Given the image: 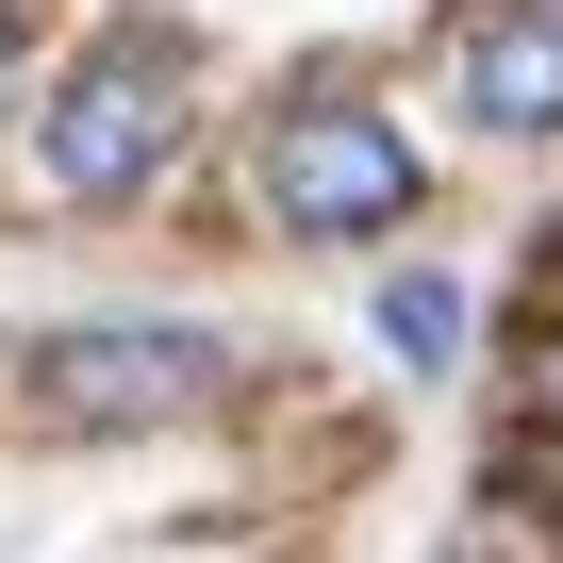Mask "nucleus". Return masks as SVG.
<instances>
[{"instance_id": "1", "label": "nucleus", "mask_w": 563, "mask_h": 563, "mask_svg": "<svg viewBox=\"0 0 563 563\" xmlns=\"http://www.w3.org/2000/svg\"><path fill=\"white\" fill-rule=\"evenodd\" d=\"M183 84H199L183 34H150V18L100 34V51L51 84V117H34V183H51V199H133V183L183 150Z\"/></svg>"}, {"instance_id": "2", "label": "nucleus", "mask_w": 563, "mask_h": 563, "mask_svg": "<svg viewBox=\"0 0 563 563\" xmlns=\"http://www.w3.org/2000/svg\"><path fill=\"white\" fill-rule=\"evenodd\" d=\"M18 398H34L51 431H166V415H216V398H232V349H216L199 316H84V332L34 349Z\"/></svg>"}, {"instance_id": "3", "label": "nucleus", "mask_w": 563, "mask_h": 563, "mask_svg": "<svg viewBox=\"0 0 563 563\" xmlns=\"http://www.w3.org/2000/svg\"><path fill=\"white\" fill-rule=\"evenodd\" d=\"M249 183H265L282 232L349 249V232H398V216H415V133H398L382 100H282L265 150H249Z\"/></svg>"}, {"instance_id": "4", "label": "nucleus", "mask_w": 563, "mask_h": 563, "mask_svg": "<svg viewBox=\"0 0 563 563\" xmlns=\"http://www.w3.org/2000/svg\"><path fill=\"white\" fill-rule=\"evenodd\" d=\"M448 84H464L481 133H563V0H464Z\"/></svg>"}, {"instance_id": "5", "label": "nucleus", "mask_w": 563, "mask_h": 563, "mask_svg": "<svg viewBox=\"0 0 563 563\" xmlns=\"http://www.w3.org/2000/svg\"><path fill=\"white\" fill-rule=\"evenodd\" d=\"M382 349H398V365H448V349H464V282H431V265L382 282Z\"/></svg>"}, {"instance_id": "6", "label": "nucleus", "mask_w": 563, "mask_h": 563, "mask_svg": "<svg viewBox=\"0 0 563 563\" xmlns=\"http://www.w3.org/2000/svg\"><path fill=\"white\" fill-rule=\"evenodd\" d=\"M18 34H34V0H0V67H18Z\"/></svg>"}]
</instances>
